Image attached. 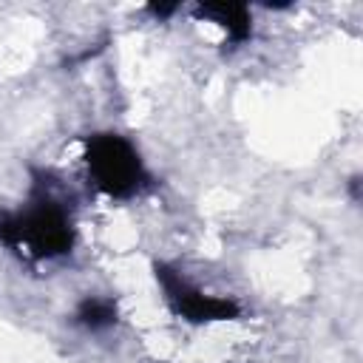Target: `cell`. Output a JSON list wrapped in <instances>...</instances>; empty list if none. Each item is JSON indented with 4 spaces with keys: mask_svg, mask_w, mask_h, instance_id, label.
<instances>
[{
    "mask_svg": "<svg viewBox=\"0 0 363 363\" xmlns=\"http://www.w3.org/2000/svg\"><path fill=\"white\" fill-rule=\"evenodd\" d=\"M0 241L31 258H57L71 252L74 227L57 199L37 196L26 210L0 216Z\"/></svg>",
    "mask_w": 363,
    "mask_h": 363,
    "instance_id": "cell-1",
    "label": "cell"
},
{
    "mask_svg": "<svg viewBox=\"0 0 363 363\" xmlns=\"http://www.w3.org/2000/svg\"><path fill=\"white\" fill-rule=\"evenodd\" d=\"M196 14L218 23L233 43H244L252 34V17L244 3H199Z\"/></svg>",
    "mask_w": 363,
    "mask_h": 363,
    "instance_id": "cell-4",
    "label": "cell"
},
{
    "mask_svg": "<svg viewBox=\"0 0 363 363\" xmlns=\"http://www.w3.org/2000/svg\"><path fill=\"white\" fill-rule=\"evenodd\" d=\"M85 167L96 190L111 199H128L147 182L136 147L119 133H94L85 139Z\"/></svg>",
    "mask_w": 363,
    "mask_h": 363,
    "instance_id": "cell-2",
    "label": "cell"
},
{
    "mask_svg": "<svg viewBox=\"0 0 363 363\" xmlns=\"http://www.w3.org/2000/svg\"><path fill=\"white\" fill-rule=\"evenodd\" d=\"M156 281L164 292L167 306L173 309V315L184 318L187 323H207V320H233L241 315L238 303L230 298H218V295H204L201 289H196L193 284H187L173 267L167 264H153Z\"/></svg>",
    "mask_w": 363,
    "mask_h": 363,
    "instance_id": "cell-3",
    "label": "cell"
},
{
    "mask_svg": "<svg viewBox=\"0 0 363 363\" xmlns=\"http://www.w3.org/2000/svg\"><path fill=\"white\" fill-rule=\"evenodd\" d=\"M147 9H150L156 17H167V14H173V11H176V3H150Z\"/></svg>",
    "mask_w": 363,
    "mask_h": 363,
    "instance_id": "cell-6",
    "label": "cell"
},
{
    "mask_svg": "<svg viewBox=\"0 0 363 363\" xmlns=\"http://www.w3.org/2000/svg\"><path fill=\"white\" fill-rule=\"evenodd\" d=\"M77 323L85 329H105L116 323V306L108 298H85L77 306Z\"/></svg>",
    "mask_w": 363,
    "mask_h": 363,
    "instance_id": "cell-5",
    "label": "cell"
}]
</instances>
